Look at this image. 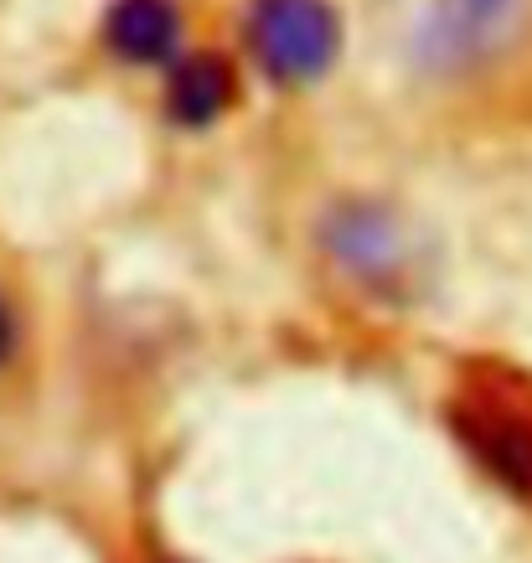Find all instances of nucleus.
I'll list each match as a JSON object with an SVG mask.
<instances>
[{"label": "nucleus", "mask_w": 532, "mask_h": 563, "mask_svg": "<svg viewBox=\"0 0 532 563\" xmlns=\"http://www.w3.org/2000/svg\"><path fill=\"white\" fill-rule=\"evenodd\" d=\"M517 11L522 0H440L430 21V52H440L445 63H465L476 52L497 47Z\"/></svg>", "instance_id": "7ed1b4c3"}, {"label": "nucleus", "mask_w": 532, "mask_h": 563, "mask_svg": "<svg viewBox=\"0 0 532 563\" xmlns=\"http://www.w3.org/2000/svg\"><path fill=\"white\" fill-rule=\"evenodd\" d=\"M450 424L491 481L532 501V377L476 362L450 398Z\"/></svg>", "instance_id": "f257e3e1"}, {"label": "nucleus", "mask_w": 532, "mask_h": 563, "mask_svg": "<svg viewBox=\"0 0 532 563\" xmlns=\"http://www.w3.org/2000/svg\"><path fill=\"white\" fill-rule=\"evenodd\" d=\"M11 352H16V316H11L5 300H0V367L11 362Z\"/></svg>", "instance_id": "0eeeda50"}, {"label": "nucleus", "mask_w": 532, "mask_h": 563, "mask_svg": "<svg viewBox=\"0 0 532 563\" xmlns=\"http://www.w3.org/2000/svg\"><path fill=\"white\" fill-rule=\"evenodd\" d=\"M331 243H336V258H346V264L357 274H367V279H383V274H394L398 264H403L398 233L378 212H346V218L336 222Z\"/></svg>", "instance_id": "423d86ee"}, {"label": "nucleus", "mask_w": 532, "mask_h": 563, "mask_svg": "<svg viewBox=\"0 0 532 563\" xmlns=\"http://www.w3.org/2000/svg\"><path fill=\"white\" fill-rule=\"evenodd\" d=\"M248 36L264 73L279 84H310L336 57V16L326 0H254Z\"/></svg>", "instance_id": "f03ea898"}, {"label": "nucleus", "mask_w": 532, "mask_h": 563, "mask_svg": "<svg viewBox=\"0 0 532 563\" xmlns=\"http://www.w3.org/2000/svg\"><path fill=\"white\" fill-rule=\"evenodd\" d=\"M233 99V73L223 57H187L171 78V114L181 124L218 120Z\"/></svg>", "instance_id": "39448f33"}, {"label": "nucleus", "mask_w": 532, "mask_h": 563, "mask_svg": "<svg viewBox=\"0 0 532 563\" xmlns=\"http://www.w3.org/2000/svg\"><path fill=\"white\" fill-rule=\"evenodd\" d=\"M109 47L130 63H166L176 47L171 0H120L109 11Z\"/></svg>", "instance_id": "20e7f679"}]
</instances>
